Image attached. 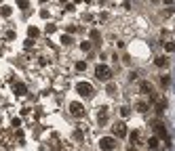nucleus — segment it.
I'll return each instance as SVG.
<instances>
[{
  "label": "nucleus",
  "instance_id": "nucleus-1",
  "mask_svg": "<svg viewBox=\"0 0 175 151\" xmlns=\"http://www.w3.org/2000/svg\"><path fill=\"white\" fill-rule=\"evenodd\" d=\"M95 76H97V80H101V82H110V78H112V69L108 67V65H97L95 67Z\"/></svg>",
  "mask_w": 175,
  "mask_h": 151
},
{
  "label": "nucleus",
  "instance_id": "nucleus-2",
  "mask_svg": "<svg viewBox=\"0 0 175 151\" xmlns=\"http://www.w3.org/2000/svg\"><path fill=\"white\" fill-rule=\"evenodd\" d=\"M114 147H116V139H114V137H101V139H99V149L112 151Z\"/></svg>",
  "mask_w": 175,
  "mask_h": 151
},
{
  "label": "nucleus",
  "instance_id": "nucleus-3",
  "mask_svg": "<svg viewBox=\"0 0 175 151\" xmlns=\"http://www.w3.org/2000/svg\"><path fill=\"white\" fill-rule=\"evenodd\" d=\"M76 90H78V95H82V97H91V95H93V86H91L89 82H78V84H76Z\"/></svg>",
  "mask_w": 175,
  "mask_h": 151
},
{
  "label": "nucleus",
  "instance_id": "nucleus-4",
  "mask_svg": "<svg viewBox=\"0 0 175 151\" xmlns=\"http://www.w3.org/2000/svg\"><path fill=\"white\" fill-rule=\"evenodd\" d=\"M70 113H72L74 118H82V115H85L82 103H70Z\"/></svg>",
  "mask_w": 175,
  "mask_h": 151
},
{
  "label": "nucleus",
  "instance_id": "nucleus-5",
  "mask_svg": "<svg viewBox=\"0 0 175 151\" xmlns=\"http://www.w3.org/2000/svg\"><path fill=\"white\" fill-rule=\"evenodd\" d=\"M114 137H118V139L127 137V124H125V122H118V124L114 126Z\"/></svg>",
  "mask_w": 175,
  "mask_h": 151
},
{
  "label": "nucleus",
  "instance_id": "nucleus-6",
  "mask_svg": "<svg viewBox=\"0 0 175 151\" xmlns=\"http://www.w3.org/2000/svg\"><path fill=\"white\" fill-rule=\"evenodd\" d=\"M154 130H156L158 139H163V141H169V132L163 128V124H154Z\"/></svg>",
  "mask_w": 175,
  "mask_h": 151
},
{
  "label": "nucleus",
  "instance_id": "nucleus-7",
  "mask_svg": "<svg viewBox=\"0 0 175 151\" xmlns=\"http://www.w3.org/2000/svg\"><path fill=\"white\" fill-rule=\"evenodd\" d=\"M158 145H160V139H158V137H150V139H148V149L156 151Z\"/></svg>",
  "mask_w": 175,
  "mask_h": 151
},
{
  "label": "nucleus",
  "instance_id": "nucleus-8",
  "mask_svg": "<svg viewBox=\"0 0 175 151\" xmlns=\"http://www.w3.org/2000/svg\"><path fill=\"white\" fill-rule=\"evenodd\" d=\"M97 120H99V124H106V120H108V111H106V107H101V109H99Z\"/></svg>",
  "mask_w": 175,
  "mask_h": 151
},
{
  "label": "nucleus",
  "instance_id": "nucleus-9",
  "mask_svg": "<svg viewBox=\"0 0 175 151\" xmlns=\"http://www.w3.org/2000/svg\"><path fill=\"white\" fill-rule=\"evenodd\" d=\"M139 90H141L143 95H150V93H152V86H150V82H141V84H139Z\"/></svg>",
  "mask_w": 175,
  "mask_h": 151
},
{
  "label": "nucleus",
  "instance_id": "nucleus-10",
  "mask_svg": "<svg viewBox=\"0 0 175 151\" xmlns=\"http://www.w3.org/2000/svg\"><path fill=\"white\" fill-rule=\"evenodd\" d=\"M15 93H17L19 97H21V95H25V93H28V88H25V84H21V82H17V84H15Z\"/></svg>",
  "mask_w": 175,
  "mask_h": 151
},
{
  "label": "nucleus",
  "instance_id": "nucleus-11",
  "mask_svg": "<svg viewBox=\"0 0 175 151\" xmlns=\"http://www.w3.org/2000/svg\"><path fill=\"white\" fill-rule=\"evenodd\" d=\"M28 34H30V38H38V36H40V30H38V27H34V25H30Z\"/></svg>",
  "mask_w": 175,
  "mask_h": 151
},
{
  "label": "nucleus",
  "instance_id": "nucleus-12",
  "mask_svg": "<svg viewBox=\"0 0 175 151\" xmlns=\"http://www.w3.org/2000/svg\"><path fill=\"white\" fill-rule=\"evenodd\" d=\"M116 90H118V86H116L114 82H108V86H106V93H108V95H114Z\"/></svg>",
  "mask_w": 175,
  "mask_h": 151
},
{
  "label": "nucleus",
  "instance_id": "nucleus-13",
  "mask_svg": "<svg viewBox=\"0 0 175 151\" xmlns=\"http://www.w3.org/2000/svg\"><path fill=\"white\" fill-rule=\"evenodd\" d=\"M11 13H13L11 6H4V4L0 6V15H2V17H11Z\"/></svg>",
  "mask_w": 175,
  "mask_h": 151
},
{
  "label": "nucleus",
  "instance_id": "nucleus-14",
  "mask_svg": "<svg viewBox=\"0 0 175 151\" xmlns=\"http://www.w3.org/2000/svg\"><path fill=\"white\" fill-rule=\"evenodd\" d=\"M91 40H93V42H99V40H101L99 30H91Z\"/></svg>",
  "mask_w": 175,
  "mask_h": 151
},
{
  "label": "nucleus",
  "instance_id": "nucleus-15",
  "mask_svg": "<svg viewBox=\"0 0 175 151\" xmlns=\"http://www.w3.org/2000/svg\"><path fill=\"white\" fill-rule=\"evenodd\" d=\"M165 107H167V101L160 99V101H158V105H156V111H158V113H163V111H165Z\"/></svg>",
  "mask_w": 175,
  "mask_h": 151
},
{
  "label": "nucleus",
  "instance_id": "nucleus-16",
  "mask_svg": "<svg viewBox=\"0 0 175 151\" xmlns=\"http://www.w3.org/2000/svg\"><path fill=\"white\" fill-rule=\"evenodd\" d=\"M154 63H156V67H165V65H167V59H165V57H156Z\"/></svg>",
  "mask_w": 175,
  "mask_h": 151
},
{
  "label": "nucleus",
  "instance_id": "nucleus-17",
  "mask_svg": "<svg viewBox=\"0 0 175 151\" xmlns=\"http://www.w3.org/2000/svg\"><path fill=\"white\" fill-rule=\"evenodd\" d=\"M15 2H17V6H19V8H23V11H25V8H30V2H28V0H15Z\"/></svg>",
  "mask_w": 175,
  "mask_h": 151
},
{
  "label": "nucleus",
  "instance_id": "nucleus-18",
  "mask_svg": "<svg viewBox=\"0 0 175 151\" xmlns=\"http://www.w3.org/2000/svg\"><path fill=\"white\" fill-rule=\"evenodd\" d=\"M129 113H131V109H129L127 105H123V107H120V115H123V118H129Z\"/></svg>",
  "mask_w": 175,
  "mask_h": 151
},
{
  "label": "nucleus",
  "instance_id": "nucleus-19",
  "mask_svg": "<svg viewBox=\"0 0 175 151\" xmlns=\"http://www.w3.org/2000/svg\"><path fill=\"white\" fill-rule=\"evenodd\" d=\"M163 46H165V50H167V52H173V50H175V44H173V42H165Z\"/></svg>",
  "mask_w": 175,
  "mask_h": 151
},
{
  "label": "nucleus",
  "instance_id": "nucleus-20",
  "mask_svg": "<svg viewBox=\"0 0 175 151\" xmlns=\"http://www.w3.org/2000/svg\"><path fill=\"white\" fill-rule=\"evenodd\" d=\"M76 69H78V71H85V69H87V63H85V61H78V63H76Z\"/></svg>",
  "mask_w": 175,
  "mask_h": 151
},
{
  "label": "nucleus",
  "instance_id": "nucleus-21",
  "mask_svg": "<svg viewBox=\"0 0 175 151\" xmlns=\"http://www.w3.org/2000/svg\"><path fill=\"white\" fill-rule=\"evenodd\" d=\"M137 111H141V113L148 111V105H146V103H137Z\"/></svg>",
  "mask_w": 175,
  "mask_h": 151
},
{
  "label": "nucleus",
  "instance_id": "nucleus-22",
  "mask_svg": "<svg viewBox=\"0 0 175 151\" xmlns=\"http://www.w3.org/2000/svg\"><path fill=\"white\" fill-rule=\"evenodd\" d=\"M80 49L85 50V52H87V50H91V42H80Z\"/></svg>",
  "mask_w": 175,
  "mask_h": 151
},
{
  "label": "nucleus",
  "instance_id": "nucleus-23",
  "mask_svg": "<svg viewBox=\"0 0 175 151\" xmlns=\"http://www.w3.org/2000/svg\"><path fill=\"white\" fill-rule=\"evenodd\" d=\"M70 42H72V38H70V36H66V34H63V38H61V44H70Z\"/></svg>",
  "mask_w": 175,
  "mask_h": 151
},
{
  "label": "nucleus",
  "instance_id": "nucleus-24",
  "mask_svg": "<svg viewBox=\"0 0 175 151\" xmlns=\"http://www.w3.org/2000/svg\"><path fill=\"white\" fill-rule=\"evenodd\" d=\"M160 82H163V86H169V82H171V80H169V76H163V80H160Z\"/></svg>",
  "mask_w": 175,
  "mask_h": 151
},
{
  "label": "nucleus",
  "instance_id": "nucleus-25",
  "mask_svg": "<svg viewBox=\"0 0 175 151\" xmlns=\"http://www.w3.org/2000/svg\"><path fill=\"white\" fill-rule=\"evenodd\" d=\"M137 139H139V132H137V130L131 132V143H133V141H137Z\"/></svg>",
  "mask_w": 175,
  "mask_h": 151
},
{
  "label": "nucleus",
  "instance_id": "nucleus-26",
  "mask_svg": "<svg viewBox=\"0 0 175 151\" xmlns=\"http://www.w3.org/2000/svg\"><path fill=\"white\" fill-rule=\"evenodd\" d=\"M19 124H21V120H19V118H15V120H13V126H15V128H19Z\"/></svg>",
  "mask_w": 175,
  "mask_h": 151
},
{
  "label": "nucleus",
  "instance_id": "nucleus-27",
  "mask_svg": "<svg viewBox=\"0 0 175 151\" xmlns=\"http://www.w3.org/2000/svg\"><path fill=\"white\" fill-rule=\"evenodd\" d=\"M165 2H169V4H171V2H173V0H165Z\"/></svg>",
  "mask_w": 175,
  "mask_h": 151
},
{
  "label": "nucleus",
  "instance_id": "nucleus-28",
  "mask_svg": "<svg viewBox=\"0 0 175 151\" xmlns=\"http://www.w3.org/2000/svg\"><path fill=\"white\" fill-rule=\"evenodd\" d=\"M38 2H46V0H38Z\"/></svg>",
  "mask_w": 175,
  "mask_h": 151
}]
</instances>
